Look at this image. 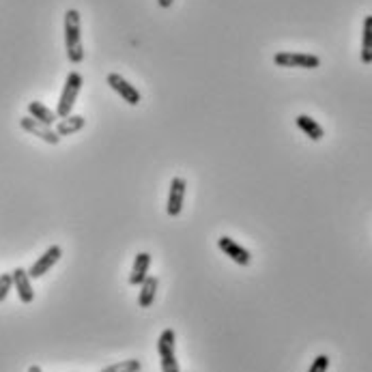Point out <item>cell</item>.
I'll return each instance as SVG.
<instances>
[{"instance_id":"2e32d148","label":"cell","mask_w":372,"mask_h":372,"mask_svg":"<svg viewBox=\"0 0 372 372\" xmlns=\"http://www.w3.org/2000/svg\"><path fill=\"white\" fill-rule=\"evenodd\" d=\"M29 114L37 118L39 123H45V125H56V121H59V114L54 110H49L47 106H43L41 102H31Z\"/></svg>"},{"instance_id":"e0dca14e","label":"cell","mask_w":372,"mask_h":372,"mask_svg":"<svg viewBox=\"0 0 372 372\" xmlns=\"http://www.w3.org/2000/svg\"><path fill=\"white\" fill-rule=\"evenodd\" d=\"M140 370H142L140 359H123V362H116L112 366H106L102 372H140Z\"/></svg>"},{"instance_id":"8fae6325","label":"cell","mask_w":372,"mask_h":372,"mask_svg":"<svg viewBox=\"0 0 372 372\" xmlns=\"http://www.w3.org/2000/svg\"><path fill=\"white\" fill-rule=\"evenodd\" d=\"M151 254L148 252H140L136 258H134V265H132V274H130V284L132 286H140L146 278H148V269H151Z\"/></svg>"},{"instance_id":"52a82bcc","label":"cell","mask_w":372,"mask_h":372,"mask_svg":"<svg viewBox=\"0 0 372 372\" xmlns=\"http://www.w3.org/2000/svg\"><path fill=\"white\" fill-rule=\"evenodd\" d=\"M185 189H187V183L183 177H175L170 181V194H168V205H166V213L170 217H177L183 211Z\"/></svg>"},{"instance_id":"9a60e30c","label":"cell","mask_w":372,"mask_h":372,"mask_svg":"<svg viewBox=\"0 0 372 372\" xmlns=\"http://www.w3.org/2000/svg\"><path fill=\"white\" fill-rule=\"evenodd\" d=\"M362 63L372 65V15L364 17V31H362Z\"/></svg>"},{"instance_id":"7a4b0ae2","label":"cell","mask_w":372,"mask_h":372,"mask_svg":"<svg viewBox=\"0 0 372 372\" xmlns=\"http://www.w3.org/2000/svg\"><path fill=\"white\" fill-rule=\"evenodd\" d=\"M82 84H84V80H82L80 73L78 71H69V76H67V80L63 84V91H61V97H59V104H56L59 118L71 114L73 106H76V99H78V95L82 91Z\"/></svg>"},{"instance_id":"3957f363","label":"cell","mask_w":372,"mask_h":372,"mask_svg":"<svg viewBox=\"0 0 372 372\" xmlns=\"http://www.w3.org/2000/svg\"><path fill=\"white\" fill-rule=\"evenodd\" d=\"M177 338L172 330H164L157 338V353H160V364H162V372H181L179 362H177Z\"/></svg>"},{"instance_id":"ba28073f","label":"cell","mask_w":372,"mask_h":372,"mask_svg":"<svg viewBox=\"0 0 372 372\" xmlns=\"http://www.w3.org/2000/svg\"><path fill=\"white\" fill-rule=\"evenodd\" d=\"M217 247L222 252H224L231 261H235L237 265H241V267H250V263H252V254L245 250L243 245H239L235 239H231V237H219L217 239Z\"/></svg>"},{"instance_id":"ac0fdd59","label":"cell","mask_w":372,"mask_h":372,"mask_svg":"<svg viewBox=\"0 0 372 372\" xmlns=\"http://www.w3.org/2000/svg\"><path fill=\"white\" fill-rule=\"evenodd\" d=\"M11 286H13V274H3V276H0V304H3L7 297H9Z\"/></svg>"},{"instance_id":"5bb4252c","label":"cell","mask_w":372,"mask_h":372,"mask_svg":"<svg viewBox=\"0 0 372 372\" xmlns=\"http://www.w3.org/2000/svg\"><path fill=\"white\" fill-rule=\"evenodd\" d=\"M295 123H297V127H300L310 140H314V142H318L320 138L325 136V130L318 125V123L312 118V116H308V114H300L295 118Z\"/></svg>"},{"instance_id":"d6986e66","label":"cell","mask_w":372,"mask_h":372,"mask_svg":"<svg viewBox=\"0 0 372 372\" xmlns=\"http://www.w3.org/2000/svg\"><path fill=\"white\" fill-rule=\"evenodd\" d=\"M327 368H330V355L320 353V355L314 357V362L310 364L308 372H327Z\"/></svg>"},{"instance_id":"5b68a950","label":"cell","mask_w":372,"mask_h":372,"mask_svg":"<svg viewBox=\"0 0 372 372\" xmlns=\"http://www.w3.org/2000/svg\"><path fill=\"white\" fill-rule=\"evenodd\" d=\"M61 256H63V247L61 245H49L47 250L35 261V265L29 269V276H31V280H37V278H43L49 269H52L59 261H61Z\"/></svg>"},{"instance_id":"9c48e42d","label":"cell","mask_w":372,"mask_h":372,"mask_svg":"<svg viewBox=\"0 0 372 372\" xmlns=\"http://www.w3.org/2000/svg\"><path fill=\"white\" fill-rule=\"evenodd\" d=\"M108 86H110L114 93H118L125 104H130V106H138V104H140V93H138V88L132 86L125 78L118 76V73H110V76H108Z\"/></svg>"},{"instance_id":"6da1fadb","label":"cell","mask_w":372,"mask_h":372,"mask_svg":"<svg viewBox=\"0 0 372 372\" xmlns=\"http://www.w3.org/2000/svg\"><path fill=\"white\" fill-rule=\"evenodd\" d=\"M65 47L67 59L73 65H80L84 61V47H82V22L76 9H67L65 13Z\"/></svg>"},{"instance_id":"30bf717a","label":"cell","mask_w":372,"mask_h":372,"mask_svg":"<svg viewBox=\"0 0 372 372\" xmlns=\"http://www.w3.org/2000/svg\"><path fill=\"white\" fill-rule=\"evenodd\" d=\"M11 274H13V286H15V290H17L20 302H22V304H33L35 290H33V284H31L29 271L22 269V267H15Z\"/></svg>"},{"instance_id":"4fadbf2b","label":"cell","mask_w":372,"mask_h":372,"mask_svg":"<svg viewBox=\"0 0 372 372\" xmlns=\"http://www.w3.org/2000/svg\"><path fill=\"white\" fill-rule=\"evenodd\" d=\"M157 286L160 280L155 276H148L142 284H140V295H138V304L140 308H151L155 302V295H157Z\"/></svg>"},{"instance_id":"ffe728a7","label":"cell","mask_w":372,"mask_h":372,"mask_svg":"<svg viewBox=\"0 0 372 372\" xmlns=\"http://www.w3.org/2000/svg\"><path fill=\"white\" fill-rule=\"evenodd\" d=\"M172 3H175V0H157V5H160L162 9H168V7H172Z\"/></svg>"},{"instance_id":"44dd1931","label":"cell","mask_w":372,"mask_h":372,"mask_svg":"<svg viewBox=\"0 0 372 372\" xmlns=\"http://www.w3.org/2000/svg\"><path fill=\"white\" fill-rule=\"evenodd\" d=\"M29 372H43V370H41V366H37V364H35V366H31V368H29Z\"/></svg>"},{"instance_id":"277c9868","label":"cell","mask_w":372,"mask_h":372,"mask_svg":"<svg viewBox=\"0 0 372 372\" xmlns=\"http://www.w3.org/2000/svg\"><path fill=\"white\" fill-rule=\"evenodd\" d=\"M278 67H295V69H316L320 67V59L316 54L306 52H278L274 56Z\"/></svg>"},{"instance_id":"8992f818","label":"cell","mask_w":372,"mask_h":372,"mask_svg":"<svg viewBox=\"0 0 372 372\" xmlns=\"http://www.w3.org/2000/svg\"><path fill=\"white\" fill-rule=\"evenodd\" d=\"M20 127H22L24 132H29V134L37 136L39 140H43V142H47V144H59V142H61V136L56 134V130H52V125L39 123V121L33 118V116L20 118Z\"/></svg>"},{"instance_id":"7c38bea8","label":"cell","mask_w":372,"mask_h":372,"mask_svg":"<svg viewBox=\"0 0 372 372\" xmlns=\"http://www.w3.org/2000/svg\"><path fill=\"white\" fill-rule=\"evenodd\" d=\"M86 125V118L80 116V114H69V116H63L56 121V134L63 138V136H71L80 132L82 127Z\"/></svg>"}]
</instances>
